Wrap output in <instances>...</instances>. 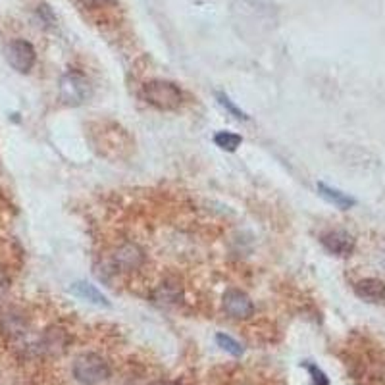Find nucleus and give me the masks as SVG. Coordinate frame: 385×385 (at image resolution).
<instances>
[{
  "label": "nucleus",
  "instance_id": "10",
  "mask_svg": "<svg viewBox=\"0 0 385 385\" xmlns=\"http://www.w3.org/2000/svg\"><path fill=\"white\" fill-rule=\"evenodd\" d=\"M357 297L372 305H385V281L378 278H366L354 283Z\"/></svg>",
  "mask_w": 385,
  "mask_h": 385
},
{
  "label": "nucleus",
  "instance_id": "5",
  "mask_svg": "<svg viewBox=\"0 0 385 385\" xmlns=\"http://www.w3.org/2000/svg\"><path fill=\"white\" fill-rule=\"evenodd\" d=\"M89 97V81L81 73L68 72L60 79V98L68 106L83 105Z\"/></svg>",
  "mask_w": 385,
  "mask_h": 385
},
{
  "label": "nucleus",
  "instance_id": "14",
  "mask_svg": "<svg viewBox=\"0 0 385 385\" xmlns=\"http://www.w3.org/2000/svg\"><path fill=\"white\" fill-rule=\"evenodd\" d=\"M216 147H220L222 150H228V152H236L243 143L241 135L237 133H231V131H218L214 135Z\"/></svg>",
  "mask_w": 385,
  "mask_h": 385
},
{
  "label": "nucleus",
  "instance_id": "18",
  "mask_svg": "<svg viewBox=\"0 0 385 385\" xmlns=\"http://www.w3.org/2000/svg\"><path fill=\"white\" fill-rule=\"evenodd\" d=\"M8 289H10V275L4 268L0 266V297L6 293Z\"/></svg>",
  "mask_w": 385,
  "mask_h": 385
},
{
  "label": "nucleus",
  "instance_id": "3",
  "mask_svg": "<svg viewBox=\"0 0 385 385\" xmlns=\"http://www.w3.org/2000/svg\"><path fill=\"white\" fill-rule=\"evenodd\" d=\"M73 378L83 385H98L110 378V364L97 353H85L73 362Z\"/></svg>",
  "mask_w": 385,
  "mask_h": 385
},
{
  "label": "nucleus",
  "instance_id": "2",
  "mask_svg": "<svg viewBox=\"0 0 385 385\" xmlns=\"http://www.w3.org/2000/svg\"><path fill=\"white\" fill-rule=\"evenodd\" d=\"M0 332L6 337L8 343H12L18 349H23V351L33 349L35 351V345L29 343V322L18 308L10 307L0 312Z\"/></svg>",
  "mask_w": 385,
  "mask_h": 385
},
{
  "label": "nucleus",
  "instance_id": "8",
  "mask_svg": "<svg viewBox=\"0 0 385 385\" xmlns=\"http://www.w3.org/2000/svg\"><path fill=\"white\" fill-rule=\"evenodd\" d=\"M72 339L64 327L51 326L43 332V335L37 341V353L46 354V357H62L68 351Z\"/></svg>",
  "mask_w": 385,
  "mask_h": 385
},
{
  "label": "nucleus",
  "instance_id": "6",
  "mask_svg": "<svg viewBox=\"0 0 385 385\" xmlns=\"http://www.w3.org/2000/svg\"><path fill=\"white\" fill-rule=\"evenodd\" d=\"M147 256L144 250L139 247L137 243H124L120 245L114 255H112V264L116 270H120L122 274H131V272H137L139 268L143 266Z\"/></svg>",
  "mask_w": 385,
  "mask_h": 385
},
{
  "label": "nucleus",
  "instance_id": "4",
  "mask_svg": "<svg viewBox=\"0 0 385 385\" xmlns=\"http://www.w3.org/2000/svg\"><path fill=\"white\" fill-rule=\"evenodd\" d=\"M4 58L16 72L29 73L37 62V53L29 41L14 39L4 46Z\"/></svg>",
  "mask_w": 385,
  "mask_h": 385
},
{
  "label": "nucleus",
  "instance_id": "1",
  "mask_svg": "<svg viewBox=\"0 0 385 385\" xmlns=\"http://www.w3.org/2000/svg\"><path fill=\"white\" fill-rule=\"evenodd\" d=\"M143 95L149 100V105H152L158 110H177L183 102L181 89L176 83L166 81V79L147 81L143 87Z\"/></svg>",
  "mask_w": 385,
  "mask_h": 385
},
{
  "label": "nucleus",
  "instance_id": "12",
  "mask_svg": "<svg viewBox=\"0 0 385 385\" xmlns=\"http://www.w3.org/2000/svg\"><path fill=\"white\" fill-rule=\"evenodd\" d=\"M70 291H72L73 295H78L79 299L89 300L93 305H98V307H110V300L106 299V295L100 293L93 283H87V281H75Z\"/></svg>",
  "mask_w": 385,
  "mask_h": 385
},
{
  "label": "nucleus",
  "instance_id": "16",
  "mask_svg": "<svg viewBox=\"0 0 385 385\" xmlns=\"http://www.w3.org/2000/svg\"><path fill=\"white\" fill-rule=\"evenodd\" d=\"M216 343H218V347H222L226 353L233 354V357H239V354H243V345L239 343V341L233 339L231 335L218 333V335H216Z\"/></svg>",
  "mask_w": 385,
  "mask_h": 385
},
{
  "label": "nucleus",
  "instance_id": "17",
  "mask_svg": "<svg viewBox=\"0 0 385 385\" xmlns=\"http://www.w3.org/2000/svg\"><path fill=\"white\" fill-rule=\"evenodd\" d=\"M307 370L310 372V376H312V384L314 385H329V379H327V376L324 372H322L320 368L316 364H310V362H307Z\"/></svg>",
  "mask_w": 385,
  "mask_h": 385
},
{
  "label": "nucleus",
  "instance_id": "19",
  "mask_svg": "<svg viewBox=\"0 0 385 385\" xmlns=\"http://www.w3.org/2000/svg\"><path fill=\"white\" fill-rule=\"evenodd\" d=\"M150 385H179L177 381H172V379H157V381H152Z\"/></svg>",
  "mask_w": 385,
  "mask_h": 385
},
{
  "label": "nucleus",
  "instance_id": "7",
  "mask_svg": "<svg viewBox=\"0 0 385 385\" xmlns=\"http://www.w3.org/2000/svg\"><path fill=\"white\" fill-rule=\"evenodd\" d=\"M223 312L233 320H248L255 314V305L241 289H228L222 299Z\"/></svg>",
  "mask_w": 385,
  "mask_h": 385
},
{
  "label": "nucleus",
  "instance_id": "9",
  "mask_svg": "<svg viewBox=\"0 0 385 385\" xmlns=\"http://www.w3.org/2000/svg\"><path fill=\"white\" fill-rule=\"evenodd\" d=\"M322 247L326 248L327 253L333 256H341V258H347L354 253V237L351 233H347L343 229H332V231H326L324 236L320 237Z\"/></svg>",
  "mask_w": 385,
  "mask_h": 385
},
{
  "label": "nucleus",
  "instance_id": "11",
  "mask_svg": "<svg viewBox=\"0 0 385 385\" xmlns=\"http://www.w3.org/2000/svg\"><path fill=\"white\" fill-rule=\"evenodd\" d=\"M318 193H320L322 199H326L327 203L333 204V206H337L341 210H349L353 209L354 204H357V199L351 195H347L343 191L335 189L332 185H327V183L320 181L318 183Z\"/></svg>",
  "mask_w": 385,
  "mask_h": 385
},
{
  "label": "nucleus",
  "instance_id": "13",
  "mask_svg": "<svg viewBox=\"0 0 385 385\" xmlns=\"http://www.w3.org/2000/svg\"><path fill=\"white\" fill-rule=\"evenodd\" d=\"M181 288H179L177 283L166 281V283H162V285L154 291L152 300H154L157 305H162V307H170V305H177V302L181 300Z\"/></svg>",
  "mask_w": 385,
  "mask_h": 385
},
{
  "label": "nucleus",
  "instance_id": "15",
  "mask_svg": "<svg viewBox=\"0 0 385 385\" xmlns=\"http://www.w3.org/2000/svg\"><path fill=\"white\" fill-rule=\"evenodd\" d=\"M216 100H218V105L222 106V108H226V110L233 116L236 120H241V122H248V116L247 112H243L239 106L231 100V98L226 95V93H216Z\"/></svg>",
  "mask_w": 385,
  "mask_h": 385
}]
</instances>
